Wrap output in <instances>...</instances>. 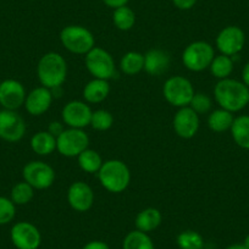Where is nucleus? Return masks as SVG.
<instances>
[{"instance_id": "f257e3e1", "label": "nucleus", "mask_w": 249, "mask_h": 249, "mask_svg": "<svg viewBox=\"0 0 249 249\" xmlns=\"http://www.w3.org/2000/svg\"><path fill=\"white\" fill-rule=\"evenodd\" d=\"M214 98L221 109L238 112L248 105L249 88L242 81L234 78H225L217 81L214 87Z\"/></svg>"}, {"instance_id": "f03ea898", "label": "nucleus", "mask_w": 249, "mask_h": 249, "mask_svg": "<svg viewBox=\"0 0 249 249\" xmlns=\"http://www.w3.org/2000/svg\"><path fill=\"white\" fill-rule=\"evenodd\" d=\"M37 76L40 85L49 89L59 88L68 77V62L59 53L49 52L38 61Z\"/></svg>"}, {"instance_id": "7ed1b4c3", "label": "nucleus", "mask_w": 249, "mask_h": 249, "mask_svg": "<svg viewBox=\"0 0 249 249\" xmlns=\"http://www.w3.org/2000/svg\"><path fill=\"white\" fill-rule=\"evenodd\" d=\"M98 178L107 192L122 193L130 186L131 171L121 160L110 159L103 162L98 172Z\"/></svg>"}, {"instance_id": "20e7f679", "label": "nucleus", "mask_w": 249, "mask_h": 249, "mask_svg": "<svg viewBox=\"0 0 249 249\" xmlns=\"http://www.w3.org/2000/svg\"><path fill=\"white\" fill-rule=\"evenodd\" d=\"M60 42L72 54L86 55L95 47V38L88 28L80 25L66 26L60 32Z\"/></svg>"}, {"instance_id": "39448f33", "label": "nucleus", "mask_w": 249, "mask_h": 249, "mask_svg": "<svg viewBox=\"0 0 249 249\" xmlns=\"http://www.w3.org/2000/svg\"><path fill=\"white\" fill-rule=\"evenodd\" d=\"M215 57V50L210 43L205 40H196L184 48L182 53V62L187 70L193 72H200L209 69L213 59Z\"/></svg>"}, {"instance_id": "423d86ee", "label": "nucleus", "mask_w": 249, "mask_h": 249, "mask_svg": "<svg viewBox=\"0 0 249 249\" xmlns=\"http://www.w3.org/2000/svg\"><path fill=\"white\" fill-rule=\"evenodd\" d=\"M196 90L192 82L183 76H172L167 78L162 87L165 100L175 107H188Z\"/></svg>"}, {"instance_id": "0eeeda50", "label": "nucleus", "mask_w": 249, "mask_h": 249, "mask_svg": "<svg viewBox=\"0 0 249 249\" xmlns=\"http://www.w3.org/2000/svg\"><path fill=\"white\" fill-rule=\"evenodd\" d=\"M86 68L94 78L109 81L116 76L115 60L109 52L100 47H94L86 54Z\"/></svg>"}, {"instance_id": "6e6552de", "label": "nucleus", "mask_w": 249, "mask_h": 249, "mask_svg": "<svg viewBox=\"0 0 249 249\" xmlns=\"http://www.w3.org/2000/svg\"><path fill=\"white\" fill-rule=\"evenodd\" d=\"M89 145V137L85 130L66 127L56 138V150L66 158H77Z\"/></svg>"}, {"instance_id": "1a4fd4ad", "label": "nucleus", "mask_w": 249, "mask_h": 249, "mask_svg": "<svg viewBox=\"0 0 249 249\" xmlns=\"http://www.w3.org/2000/svg\"><path fill=\"white\" fill-rule=\"evenodd\" d=\"M23 181L30 183L35 190H48L54 184L56 174L49 164L40 160L27 162L22 169Z\"/></svg>"}, {"instance_id": "9d476101", "label": "nucleus", "mask_w": 249, "mask_h": 249, "mask_svg": "<svg viewBox=\"0 0 249 249\" xmlns=\"http://www.w3.org/2000/svg\"><path fill=\"white\" fill-rule=\"evenodd\" d=\"M215 44L220 54L233 57L243 50L246 45V33L238 26H226L219 32Z\"/></svg>"}, {"instance_id": "9b49d317", "label": "nucleus", "mask_w": 249, "mask_h": 249, "mask_svg": "<svg viewBox=\"0 0 249 249\" xmlns=\"http://www.w3.org/2000/svg\"><path fill=\"white\" fill-rule=\"evenodd\" d=\"M92 114L93 111L88 103L82 100H71L62 107L61 119L68 127L85 130L87 126H90Z\"/></svg>"}, {"instance_id": "f8f14e48", "label": "nucleus", "mask_w": 249, "mask_h": 249, "mask_svg": "<svg viewBox=\"0 0 249 249\" xmlns=\"http://www.w3.org/2000/svg\"><path fill=\"white\" fill-rule=\"evenodd\" d=\"M26 135V122L15 110H0V138L15 143Z\"/></svg>"}, {"instance_id": "ddd939ff", "label": "nucleus", "mask_w": 249, "mask_h": 249, "mask_svg": "<svg viewBox=\"0 0 249 249\" xmlns=\"http://www.w3.org/2000/svg\"><path fill=\"white\" fill-rule=\"evenodd\" d=\"M10 238L18 249H38L42 243V234L32 222H16L10 231Z\"/></svg>"}, {"instance_id": "4468645a", "label": "nucleus", "mask_w": 249, "mask_h": 249, "mask_svg": "<svg viewBox=\"0 0 249 249\" xmlns=\"http://www.w3.org/2000/svg\"><path fill=\"white\" fill-rule=\"evenodd\" d=\"M199 115L190 107H179L172 120V127L179 138L191 140L199 130Z\"/></svg>"}, {"instance_id": "2eb2a0df", "label": "nucleus", "mask_w": 249, "mask_h": 249, "mask_svg": "<svg viewBox=\"0 0 249 249\" xmlns=\"http://www.w3.org/2000/svg\"><path fill=\"white\" fill-rule=\"evenodd\" d=\"M26 89L18 80H9L0 82V105L6 110H18L25 104Z\"/></svg>"}, {"instance_id": "dca6fc26", "label": "nucleus", "mask_w": 249, "mask_h": 249, "mask_svg": "<svg viewBox=\"0 0 249 249\" xmlns=\"http://www.w3.org/2000/svg\"><path fill=\"white\" fill-rule=\"evenodd\" d=\"M68 202L76 212H88L94 204V192L92 187L83 181H76L71 183L68 191Z\"/></svg>"}, {"instance_id": "f3484780", "label": "nucleus", "mask_w": 249, "mask_h": 249, "mask_svg": "<svg viewBox=\"0 0 249 249\" xmlns=\"http://www.w3.org/2000/svg\"><path fill=\"white\" fill-rule=\"evenodd\" d=\"M53 99H54V95H53L52 89L40 86V87L32 89L26 95L23 105H25L26 111L30 115L40 116L50 109Z\"/></svg>"}, {"instance_id": "a211bd4d", "label": "nucleus", "mask_w": 249, "mask_h": 249, "mask_svg": "<svg viewBox=\"0 0 249 249\" xmlns=\"http://www.w3.org/2000/svg\"><path fill=\"white\" fill-rule=\"evenodd\" d=\"M171 57L162 49H150L144 54V69L150 76H161L169 70Z\"/></svg>"}, {"instance_id": "6ab92c4d", "label": "nucleus", "mask_w": 249, "mask_h": 249, "mask_svg": "<svg viewBox=\"0 0 249 249\" xmlns=\"http://www.w3.org/2000/svg\"><path fill=\"white\" fill-rule=\"evenodd\" d=\"M110 93V83L107 80L93 78L83 88V99L88 104H99L104 102Z\"/></svg>"}, {"instance_id": "aec40b11", "label": "nucleus", "mask_w": 249, "mask_h": 249, "mask_svg": "<svg viewBox=\"0 0 249 249\" xmlns=\"http://www.w3.org/2000/svg\"><path fill=\"white\" fill-rule=\"evenodd\" d=\"M161 221L162 215L159 209H157V208H145V209L141 210L137 216H136V230L149 233V232L157 230L161 225Z\"/></svg>"}, {"instance_id": "412c9836", "label": "nucleus", "mask_w": 249, "mask_h": 249, "mask_svg": "<svg viewBox=\"0 0 249 249\" xmlns=\"http://www.w3.org/2000/svg\"><path fill=\"white\" fill-rule=\"evenodd\" d=\"M230 131L234 143L242 149L249 150V115H238L234 117Z\"/></svg>"}, {"instance_id": "4be33fe9", "label": "nucleus", "mask_w": 249, "mask_h": 249, "mask_svg": "<svg viewBox=\"0 0 249 249\" xmlns=\"http://www.w3.org/2000/svg\"><path fill=\"white\" fill-rule=\"evenodd\" d=\"M31 148L40 157H47L56 150V138L48 131H39L31 138Z\"/></svg>"}, {"instance_id": "5701e85b", "label": "nucleus", "mask_w": 249, "mask_h": 249, "mask_svg": "<svg viewBox=\"0 0 249 249\" xmlns=\"http://www.w3.org/2000/svg\"><path fill=\"white\" fill-rule=\"evenodd\" d=\"M234 116L232 112L227 111V110L219 109L213 110L208 116V127L216 133H222L230 131L232 124H233Z\"/></svg>"}, {"instance_id": "b1692460", "label": "nucleus", "mask_w": 249, "mask_h": 249, "mask_svg": "<svg viewBox=\"0 0 249 249\" xmlns=\"http://www.w3.org/2000/svg\"><path fill=\"white\" fill-rule=\"evenodd\" d=\"M144 69V55L140 52H128L120 60V70L128 76H135Z\"/></svg>"}, {"instance_id": "393cba45", "label": "nucleus", "mask_w": 249, "mask_h": 249, "mask_svg": "<svg viewBox=\"0 0 249 249\" xmlns=\"http://www.w3.org/2000/svg\"><path fill=\"white\" fill-rule=\"evenodd\" d=\"M233 59L231 56H227V55L224 54L215 55V57L213 59L212 64L209 66V70L212 72V75L219 81L229 78L231 76V73L233 72Z\"/></svg>"}, {"instance_id": "a878e982", "label": "nucleus", "mask_w": 249, "mask_h": 249, "mask_svg": "<svg viewBox=\"0 0 249 249\" xmlns=\"http://www.w3.org/2000/svg\"><path fill=\"white\" fill-rule=\"evenodd\" d=\"M122 249H155V246L149 234L140 230H133L124 238Z\"/></svg>"}, {"instance_id": "bb28decb", "label": "nucleus", "mask_w": 249, "mask_h": 249, "mask_svg": "<svg viewBox=\"0 0 249 249\" xmlns=\"http://www.w3.org/2000/svg\"><path fill=\"white\" fill-rule=\"evenodd\" d=\"M77 161L81 169L85 172H88V174H98L100 167H102L103 162H104L99 153H98L97 150L89 149V148L83 150V152L78 155Z\"/></svg>"}, {"instance_id": "cd10ccee", "label": "nucleus", "mask_w": 249, "mask_h": 249, "mask_svg": "<svg viewBox=\"0 0 249 249\" xmlns=\"http://www.w3.org/2000/svg\"><path fill=\"white\" fill-rule=\"evenodd\" d=\"M112 22L115 27L120 31H130L136 23V14L135 11L127 5L121 6V8L114 9L112 14Z\"/></svg>"}, {"instance_id": "c85d7f7f", "label": "nucleus", "mask_w": 249, "mask_h": 249, "mask_svg": "<svg viewBox=\"0 0 249 249\" xmlns=\"http://www.w3.org/2000/svg\"><path fill=\"white\" fill-rule=\"evenodd\" d=\"M35 197V188L26 181L18 182L13 187L10 193V199L15 205H26Z\"/></svg>"}, {"instance_id": "c756f323", "label": "nucleus", "mask_w": 249, "mask_h": 249, "mask_svg": "<svg viewBox=\"0 0 249 249\" xmlns=\"http://www.w3.org/2000/svg\"><path fill=\"white\" fill-rule=\"evenodd\" d=\"M177 246L179 249H203L204 239L199 232L186 230L177 236Z\"/></svg>"}, {"instance_id": "7c9ffc66", "label": "nucleus", "mask_w": 249, "mask_h": 249, "mask_svg": "<svg viewBox=\"0 0 249 249\" xmlns=\"http://www.w3.org/2000/svg\"><path fill=\"white\" fill-rule=\"evenodd\" d=\"M114 124V116L110 111L104 109H99L93 111L90 126L95 131H107Z\"/></svg>"}, {"instance_id": "2f4dec72", "label": "nucleus", "mask_w": 249, "mask_h": 249, "mask_svg": "<svg viewBox=\"0 0 249 249\" xmlns=\"http://www.w3.org/2000/svg\"><path fill=\"white\" fill-rule=\"evenodd\" d=\"M212 98L209 97L205 93H195L193 95L192 100H191L190 105L188 107H192L198 115H203V114H208V112L212 110Z\"/></svg>"}, {"instance_id": "473e14b6", "label": "nucleus", "mask_w": 249, "mask_h": 249, "mask_svg": "<svg viewBox=\"0 0 249 249\" xmlns=\"http://www.w3.org/2000/svg\"><path fill=\"white\" fill-rule=\"evenodd\" d=\"M16 205L10 198L0 197V226L8 225L15 219Z\"/></svg>"}, {"instance_id": "72a5a7b5", "label": "nucleus", "mask_w": 249, "mask_h": 249, "mask_svg": "<svg viewBox=\"0 0 249 249\" xmlns=\"http://www.w3.org/2000/svg\"><path fill=\"white\" fill-rule=\"evenodd\" d=\"M65 124L64 122H60V121H52L48 126V132L52 133L55 138L59 137L64 131H65Z\"/></svg>"}, {"instance_id": "f704fd0d", "label": "nucleus", "mask_w": 249, "mask_h": 249, "mask_svg": "<svg viewBox=\"0 0 249 249\" xmlns=\"http://www.w3.org/2000/svg\"><path fill=\"white\" fill-rule=\"evenodd\" d=\"M172 3L179 10H190L196 5L197 0H172Z\"/></svg>"}, {"instance_id": "c9c22d12", "label": "nucleus", "mask_w": 249, "mask_h": 249, "mask_svg": "<svg viewBox=\"0 0 249 249\" xmlns=\"http://www.w3.org/2000/svg\"><path fill=\"white\" fill-rule=\"evenodd\" d=\"M82 249H110V247L103 241H90L86 243Z\"/></svg>"}, {"instance_id": "e433bc0d", "label": "nucleus", "mask_w": 249, "mask_h": 249, "mask_svg": "<svg viewBox=\"0 0 249 249\" xmlns=\"http://www.w3.org/2000/svg\"><path fill=\"white\" fill-rule=\"evenodd\" d=\"M128 1H130V0H103V3L111 9H117L121 8V6L127 5Z\"/></svg>"}, {"instance_id": "4c0bfd02", "label": "nucleus", "mask_w": 249, "mask_h": 249, "mask_svg": "<svg viewBox=\"0 0 249 249\" xmlns=\"http://www.w3.org/2000/svg\"><path fill=\"white\" fill-rule=\"evenodd\" d=\"M242 82L249 88V61L242 69Z\"/></svg>"}, {"instance_id": "58836bf2", "label": "nucleus", "mask_w": 249, "mask_h": 249, "mask_svg": "<svg viewBox=\"0 0 249 249\" xmlns=\"http://www.w3.org/2000/svg\"><path fill=\"white\" fill-rule=\"evenodd\" d=\"M225 249H248V248L244 247L243 243H234V244H231V246L226 247Z\"/></svg>"}, {"instance_id": "ea45409f", "label": "nucleus", "mask_w": 249, "mask_h": 249, "mask_svg": "<svg viewBox=\"0 0 249 249\" xmlns=\"http://www.w3.org/2000/svg\"><path fill=\"white\" fill-rule=\"evenodd\" d=\"M243 246L247 247V248L249 249V233L247 234L246 237H244V239H243Z\"/></svg>"}, {"instance_id": "a19ab883", "label": "nucleus", "mask_w": 249, "mask_h": 249, "mask_svg": "<svg viewBox=\"0 0 249 249\" xmlns=\"http://www.w3.org/2000/svg\"><path fill=\"white\" fill-rule=\"evenodd\" d=\"M248 105H249V100H248Z\"/></svg>"}, {"instance_id": "79ce46f5", "label": "nucleus", "mask_w": 249, "mask_h": 249, "mask_svg": "<svg viewBox=\"0 0 249 249\" xmlns=\"http://www.w3.org/2000/svg\"><path fill=\"white\" fill-rule=\"evenodd\" d=\"M0 82H1V81H0Z\"/></svg>"}]
</instances>
